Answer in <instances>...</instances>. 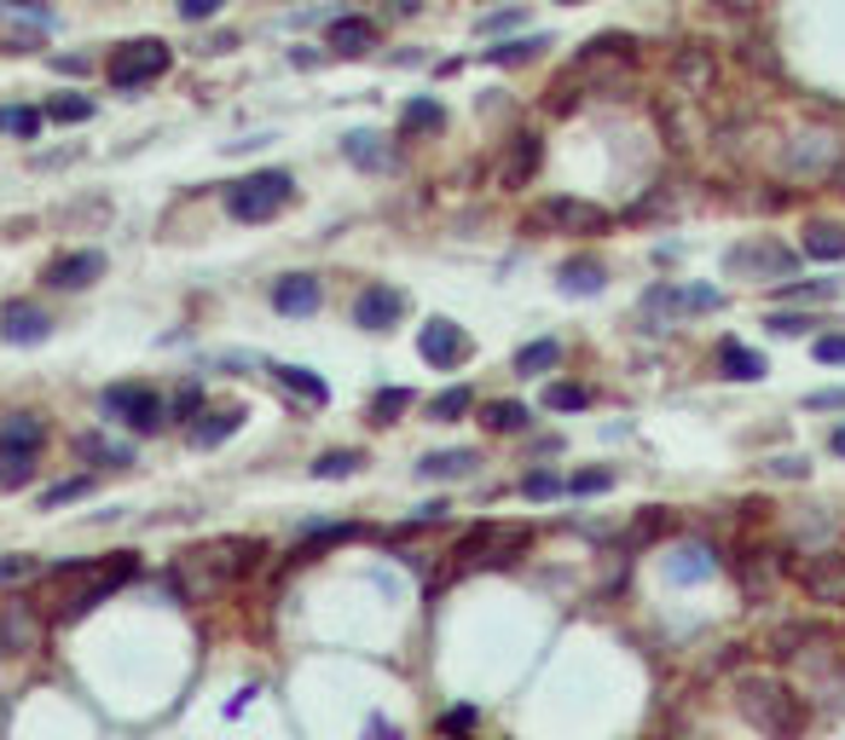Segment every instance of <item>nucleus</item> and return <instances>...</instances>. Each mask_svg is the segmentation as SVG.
Returning a JSON list of instances; mask_svg holds the SVG:
<instances>
[{"label": "nucleus", "mask_w": 845, "mask_h": 740, "mask_svg": "<svg viewBox=\"0 0 845 740\" xmlns=\"http://www.w3.org/2000/svg\"><path fill=\"white\" fill-rule=\"evenodd\" d=\"M42 440H47V423L30 417V411H12L0 423V458H42Z\"/></svg>", "instance_id": "obj_17"}, {"label": "nucleus", "mask_w": 845, "mask_h": 740, "mask_svg": "<svg viewBox=\"0 0 845 740\" xmlns=\"http://www.w3.org/2000/svg\"><path fill=\"white\" fill-rule=\"evenodd\" d=\"M817 365H845V336H817Z\"/></svg>", "instance_id": "obj_47"}, {"label": "nucleus", "mask_w": 845, "mask_h": 740, "mask_svg": "<svg viewBox=\"0 0 845 740\" xmlns=\"http://www.w3.org/2000/svg\"><path fill=\"white\" fill-rule=\"evenodd\" d=\"M406 405H412V388H382V394L371 400V423H394Z\"/></svg>", "instance_id": "obj_39"}, {"label": "nucleus", "mask_w": 845, "mask_h": 740, "mask_svg": "<svg viewBox=\"0 0 845 740\" xmlns=\"http://www.w3.org/2000/svg\"><path fill=\"white\" fill-rule=\"evenodd\" d=\"M0 128L18 134V139H35L42 134V111H30V105H12V111H0Z\"/></svg>", "instance_id": "obj_40"}, {"label": "nucleus", "mask_w": 845, "mask_h": 740, "mask_svg": "<svg viewBox=\"0 0 845 740\" xmlns=\"http://www.w3.org/2000/svg\"><path fill=\"white\" fill-rule=\"evenodd\" d=\"M325 41H331L336 58H359V53L377 47V24H371V18H336Z\"/></svg>", "instance_id": "obj_22"}, {"label": "nucleus", "mask_w": 845, "mask_h": 740, "mask_svg": "<svg viewBox=\"0 0 845 740\" xmlns=\"http://www.w3.org/2000/svg\"><path fill=\"white\" fill-rule=\"evenodd\" d=\"M366 740H400V729L382 724V717H371V724H366Z\"/></svg>", "instance_id": "obj_55"}, {"label": "nucleus", "mask_w": 845, "mask_h": 740, "mask_svg": "<svg viewBox=\"0 0 845 740\" xmlns=\"http://www.w3.org/2000/svg\"><path fill=\"white\" fill-rule=\"evenodd\" d=\"M475 724H481V712H475V706H458V712H447V717H440V729H447L452 740H464Z\"/></svg>", "instance_id": "obj_45"}, {"label": "nucleus", "mask_w": 845, "mask_h": 740, "mask_svg": "<svg viewBox=\"0 0 845 740\" xmlns=\"http://www.w3.org/2000/svg\"><path fill=\"white\" fill-rule=\"evenodd\" d=\"M660 527H667V516H660V509H649V516H643V521L632 527V539H626V544H649Z\"/></svg>", "instance_id": "obj_52"}, {"label": "nucleus", "mask_w": 845, "mask_h": 740, "mask_svg": "<svg viewBox=\"0 0 845 740\" xmlns=\"http://www.w3.org/2000/svg\"><path fill=\"white\" fill-rule=\"evenodd\" d=\"M342 151H348L359 169H382V162H389V151L377 146V134H348V139H342Z\"/></svg>", "instance_id": "obj_37"}, {"label": "nucleus", "mask_w": 845, "mask_h": 740, "mask_svg": "<svg viewBox=\"0 0 845 740\" xmlns=\"http://www.w3.org/2000/svg\"><path fill=\"white\" fill-rule=\"evenodd\" d=\"M510 24H521V7H505V12L481 18V35H493V30H510Z\"/></svg>", "instance_id": "obj_54"}, {"label": "nucleus", "mask_w": 845, "mask_h": 740, "mask_svg": "<svg viewBox=\"0 0 845 740\" xmlns=\"http://www.w3.org/2000/svg\"><path fill=\"white\" fill-rule=\"evenodd\" d=\"M197 405H204V388H197V382H186V388H180V394H174V417H197Z\"/></svg>", "instance_id": "obj_50"}, {"label": "nucleus", "mask_w": 845, "mask_h": 740, "mask_svg": "<svg viewBox=\"0 0 845 740\" xmlns=\"http://www.w3.org/2000/svg\"><path fill=\"white\" fill-rule=\"evenodd\" d=\"M417 354L429 359L435 370H458L470 354H475V342L464 336V324H452V319H435V324H422V336H417Z\"/></svg>", "instance_id": "obj_9"}, {"label": "nucleus", "mask_w": 845, "mask_h": 740, "mask_svg": "<svg viewBox=\"0 0 845 740\" xmlns=\"http://www.w3.org/2000/svg\"><path fill=\"white\" fill-rule=\"evenodd\" d=\"M556 284H562V296H597L602 290V266L597 261H568L556 273Z\"/></svg>", "instance_id": "obj_30"}, {"label": "nucleus", "mask_w": 845, "mask_h": 740, "mask_svg": "<svg viewBox=\"0 0 845 740\" xmlns=\"http://www.w3.org/2000/svg\"><path fill=\"white\" fill-rule=\"evenodd\" d=\"M99 273H105V255H99V250H70V255H58L47 266V284H53V290H88Z\"/></svg>", "instance_id": "obj_18"}, {"label": "nucleus", "mask_w": 845, "mask_h": 740, "mask_svg": "<svg viewBox=\"0 0 845 740\" xmlns=\"http://www.w3.org/2000/svg\"><path fill=\"white\" fill-rule=\"evenodd\" d=\"M105 417L128 423L134 435H157V428H163V417H169V405H163V394H157V388H146V382H116V388H105Z\"/></svg>", "instance_id": "obj_6"}, {"label": "nucleus", "mask_w": 845, "mask_h": 740, "mask_svg": "<svg viewBox=\"0 0 845 740\" xmlns=\"http://www.w3.org/2000/svg\"><path fill=\"white\" fill-rule=\"evenodd\" d=\"M718 370L730 382H764V354H753V347H741V342H718Z\"/></svg>", "instance_id": "obj_24"}, {"label": "nucleus", "mask_w": 845, "mask_h": 740, "mask_svg": "<svg viewBox=\"0 0 845 740\" xmlns=\"http://www.w3.org/2000/svg\"><path fill=\"white\" fill-rule=\"evenodd\" d=\"M47 116H53V122H88V116H93V105H88L82 93H58L53 105H47Z\"/></svg>", "instance_id": "obj_41"}, {"label": "nucleus", "mask_w": 845, "mask_h": 740, "mask_svg": "<svg viewBox=\"0 0 845 740\" xmlns=\"http://www.w3.org/2000/svg\"><path fill=\"white\" fill-rule=\"evenodd\" d=\"M290 203H296V180L285 169H261L250 180L227 185V215L232 220H273V215H285Z\"/></svg>", "instance_id": "obj_2"}, {"label": "nucleus", "mask_w": 845, "mask_h": 740, "mask_svg": "<svg viewBox=\"0 0 845 740\" xmlns=\"http://www.w3.org/2000/svg\"><path fill=\"white\" fill-rule=\"evenodd\" d=\"M35 475V458H0V486H24Z\"/></svg>", "instance_id": "obj_46"}, {"label": "nucleus", "mask_w": 845, "mask_h": 740, "mask_svg": "<svg viewBox=\"0 0 845 740\" xmlns=\"http://www.w3.org/2000/svg\"><path fill=\"white\" fill-rule=\"evenodd\" d=\"M47 331H53V319L35 301H7V307H0V342L35 347V342H47Z\"/></svg>", "instance_id": "obj_13"}, {"label": "nucleus", "mask_w": 845, "mask_h": 740, "mask_svg": "<svg viewBox=\"0 0 845 740\" xmlns=\"http://www.w3.org/2000/svg\"><path fill=\"white\" fill-rule=\"evenodd\" d=\"M359 451H325V458L313 463V481H348V475H359Z\"/></svg>", "instance_id": "obj_34"}, {"label": "nucleus", "mask_w": 845, "mask_h": 740, "mask_svg": "<svg viewBox=\"0 0 845 740\" xmlns=\"http://www.w3.org/2000/svg\"><path fill=\"white\" fill-rule=\"evenodd\" d=\"M724 266H730V273H741V278H788L794 266H799V255L764 238V243H736Z\"/></svg>", "instance_id": "obj_10"}, {"label": "nucleus", "mask_w": 845, "mask_h": 740, "mask_svg": "<svg viewBox=\"0 0 845 740\" xmlns=\"http://www.w3.org/2000/svg\"><path fill=\"white\" fill-rule=\"evenodd\" d=\"M440 122H447V111L435 105V99H412L406 111H400V139H417V134H435Z\"/></svg>", "instance_id": "obj_28"}, {"label": "nucleus", "mask_w": 845, "mask_h": 740, "mask_svg": "<svg viewBox=\"0 0 845 740\" xmlns=\"http://www.w3.org/2000/svg\"><path fill=\"white\" fill-rule=\"evenodd\" d=\"M475 451H464V446H452V451H429V458L417 463V481H464V475H475Z\"/></svg>", "instance_id": "obj_23"}, {"label": "nucleus", "mask_w": 845, "mask_h": 740, "mask_svg": "<svg viewBox=\"0 0 845 740\" xmlns=\"http://www.w3.org/2000/svg\"><path fill=\"white\" fill-rule=\"evenodd\" d=\"M672 76H678V88L690 93V99H707L718 88V58H713V47H678Z\"/></svg>", "instance_id": "obj_14"}, {"label": "nucleus", "mask_w": 845, "mask_h": 740, "mask_svg": "<svg viewBox=\"0 0 845 740\" xmlns=\"http://www.w3.org/2000/svg\"><path fill=\"white\" fill-rule=\"evenodd\" d=\"M273 377H278V388L285 394H296L301 405H325L331 400V388L313 377V370H301V365H273Z\"/></svg>", "instance_id": "obj_25"}, {"label": "nucleus", "mask_w": 845, "mask_h": 740, "mask_svg": "<svg viewBox=\"0 0 845 740\" xmlns=\"http://www.w3.org/2000/svg\"><path fill=\"white\" fill-rule=\"evenodd\" d=\"M533 226L539 232H602L609 226V209H597L586 197H545L533 209Z\"/></svg>", "instance_id": "obj_7"}, {"label": "nucleus", "mask_w": 845, "mask_h": 740, "mask_svg": "<svg viewBox=\"0 0 845 740\" xmlns=\"http://www.w3.org/2000/svg\"><path fill=\"white\" fill-rule=\"evenodd\" d=\"M528 544H533L528 527H516V521H487V527L464 532L452 555H458L464 567H505V562H516V555H528Z\"/></svg>", "instance_id": "obj_4"}, {"label": "nucleus", "mask_w": 845, "mask_h": 740, "mask_svg": "<svg viewBox=\"0 0 845 740\" xmlns=\"http://www.w3.org/2000/svg\"><path fill=\"white\" fill-rule=\"evenodd\" d=\"M799 250L811 255V261H845V232H840V226H829V220H822V226H805V243H799Z\"/></svg>", "instance_id": "obj_27"}, {"label": "nucleus", "mask_w": 845, "mask_h": 740, "mask_svg": "<svg viewBox=\"0 0 845 740\" xmlns=\"http://www.w3.org/2000/svg\"><path fill=\"white\" fill-rule=\"evenodd\" d=\"M244 417H250L244 405H220V411H209V417H197V423L186 428V440L209 451V446H220V440H232L238 428H244Z\"/></svg>", "instance_id": "obj_20"}, {"label": "nucleus", "mask_w": 845, "mask_h": 740, "mask_svg": "<svg viewBox=\"0 0 845 740\" xmlns=\"http://www.w3.org/2000/svg\"><path fill=\"white\" fill-rule=\"evenodd\" d=\"M134 573H139V562H134V555H116V562H93V567H88V585L70 596L65 620H82V613H88V608H99V602H105L111 590H123V585L134 579Z\"/></svg>", "instance_id": "obj_8"}, {"label": "nucleus", "mask_w": 845, "mask_h": 740, "mask_svg": "<svg viewBox=\"0 0 845 740\" xmlns=\"http://www.w3.org/2000/svg\"><path fill=\"white\" fill-rule=\"evenodd\" d=\"M400 313H406V296L389 290V284H366L359 301H354V324H359V331H389Z\"/></svg>", "instance_id": "obj_15"}, {"label": "nucleus", "mask_w": 845, "mask_h": 740, "mask_svg": "<svg viewBox=\"0 0 845 740\" xmlns=\"http://www.w3.org/2000/svg\"><path fill=\"white\" fill-rule=\"evenodd\" d=\"M539 157H545V139H539V134H516L505 169H498V185H510V192H516V185H528L539 174Z\"/></svg>", "instance_id": "obj_19"}, {"label": "nucleus", "mask_w": 845, "mask_h": 740, "mask_svg": "<svg viewBox=\"0 0 845 740\" xmlns=\"http://www.w3.org/2000/svg\"><path fill=\"white\" fill-rule=\"evenodd\" d=\"M713 573H718V550H707V544H683L667 562L672 585H701V579H713Z\"/></svg>", "instance_id": "obj_21"}, {"label": "nucleus", "mask_w": 845, "mask_h": 740, "mask_svg": "<svg viewBox=\"0 0 845 740\" xmlns=\"http://www.w3.org/2000/svg\"><path fill=\"white\" fill-rule=\"evenodd\" d=\"M632 65H637V41L609 30V35L586 41V53L568 65V81H586V88H620V76H632Z\"/></svg>", "instance_id": "obj_3"}, {"label": "nucleus", "mask_w": 845, "mask_h": 740, "mask_svg": "<svg viewBox=\"0 0 845 740\" xmlns=\"http://www.w3.org/2000/svg\"><path fill=\"white\" fill-rule=\"evenodd\" d=\"M764 324H771L776 336H805V331H811V319H799V313H771Z\"/></svg>", "instance_id": "obj_49"}, {"label": "nucleus", "mask_w": 845, "mask_h": 740, "mask_svg": "<svg viewBox=\"0 0 845 740\" xmlns=\"http://www.w3.org/2000/svg\"><path fill=\"white\" fill-rule=\"evenodd\" d=\"M805 405L811 411H845V388H822V394H811Z\"/></svg>", "instance_id": "obj_53"}, {"label": "nucleus", "mask_w": 845, "mask_h": 740, "mask_svg": "<svg viewBox=\"0 0 845 740\" xmlns=\"http://www.w3.org/2000/svg\"><path fill=\"white\" fill-rule=\"evenodd\" d=\"M319 301H325V290H319V278L313 273H290V278H278L273 284V307L285 319H308L319 313Z\"/></svg>", "instance_id": "obj_16"}, {"label": "nucleus", "mask_w": 845, "mask_h": 740, "mask_svg": "<svg viewBox=\"0 0 845 740\" xmlns=\"http://www.w3.org/2000/svg\"><path fill=\"white\" fill-rule=\"evenodd\" d=\"M649 313H667V319H683V313H718L724 296L713 290V284H690V290H672V284H660V290H649Z\"/></svg>", "instance_id": "obj_12"}, {"label": "nucleus", "mask_w": 845, "mask_h": 740, "mask_svg": "<svg viewBox=\"0 0 845 740\" xmlns=\"http://www.w3.org/2000/svg\"><path fill=\"white\" fill-rule=\"evenodd\" d=\"M88 492H93V475L58 481V486H47V492H42V509H65V504H76V498H88Z\"/></svg>", "instance_id": "obj_38"}, {"label": "nucleus", "mask_w": 845, "mask_h": 740, "mask_svg": "<svg viewBox=\"0 0 845 740\" xmlns=\"http://www.w3.org/2000/svg\"><path fill=\"white\" fill-rule=\"evenodd\" d=\"M829 185H834V192L845 197V151H840V162H834V174H829Z\"/></svg>", "instance_id": "obj_56"}, {"label": "nucleus", "mask_w": 845, "mask_h": 740, "mask_svg": "<svg viewBox=\"0 0 845 740\" xmlns=\"http://www.w3.org/2000/svg\"><path fill=\"white\" fill-rule=\"evenodd\" d=\"M521 492H528L533 504H545V498H562V475H551V469H533V475L521 481Z\"/></svg>", "instance_id": "obj_44"}, {"label": "nucleus", "mask_w": 845, "mask_h": 740, "mask_svg": "<svg viewBox=\"0 0 845 740\" xmlns=\"http://www.w3.org/2000/svg\"><path fill=\"white\" fill-rule=\"evenodd\" d=\"M771 475H782V481H805V475H811V463H805V458H771Z\"/></svg>", "instance_id": "obj_51"}, {"label": "nucleus", "mask_w": 845, "mask_h": 740, "mask_svg": "<svg viewBox=\"0 0 845 740\" xmlns=\"http://www.w3.org/2000/svg\"><path fill=\"white\" fill-rule=\"evenodd\" d=\"M609 486H614V469H579V475L562 481L568 498H597V492H609Z\"/></svg>", "instance_id": "obj_35"}, {"label": "nucleus", "mask_w": 845, "mask_h": 740, "mask_svg": "<svg viewBox=\"0 0 845 740\" xmlns=\"http://www.w3.org/2000/svg\"><path fill=\"white\" fill-rule=\"evenodd\" d=\"M551 47V35H521V41H505V47H487V53H481V58H487V65H528V58H539V53H545Z\"/></svg>", "instance_id": "obj_29"}, {"label": "nucleus", "mask_w": 845, "mask_h": 740, "mask_svg": "<svg viewBox=\"0 0 845 740\" xmlns=\"http://www.w3.org/2000/svg\"><path fill=\"white\" fill-rule=\"evenodd\" d=\"M562 365V342H528V347H521V354H516V370H521V377H545V370H556Z\"/></svg>", "instance_id": "obj_31"}, {"label": "nucleus", "mask_w": 845, "mask_h": 740, "mask_svg": "<svg viewBox=\"0 0 845 740\" xmlns=\"http://www.w3.org/2000/svg\"><path fill=\"white\" fill-rule=\"evenodd\" d=\"M591 405V388H579V382H551L545 388V411H586Z\"/></svg>", "instance_id": "obj_36"}, {"label": "nucleus", "mask_w": 845, "mask_h": 740, "mask_svg": "<svg viewBox=\"0 0 845 740\" xmlns=\"http://www.w3.org/2000/svg\"><path fill=\"white\" fill-rule=\"evenodd\" d=\"M174 65V53H169V41H128V47H116L111 53V65H105V76H111V88L116 93H134V88H146V81H157Z\"/></svg>", "instance_id": "obj_5"}, {"label": "nucleus", "mask_w": 845, "mask_h": 740, "mask_svg": "<svg viewBox=\"0 0 845 740\" xmlns=\"http://www.w3.org/2000/svg\"><path fill=\"white\" fill-rule=\"evenodd\" d=\"M35 573H42L35 555H0V585H24V579H35Z\"/></svg>", "instance_id": "obj_43"}, {"label": "nucleus", "mask_w": 845, "mask_h": 740, "mask_svg": "<svg viewBox=\"0 0 845 740\" xmlns=\"http://www.w3.org/2000/svg\"><path fill=\"white\" fill-rule=\"evenodd\" d=\"M799 585L811 590V602L822 608H845V550H822L799 567Z\"/></svg>", "instance_id": "obj_11"}, {"label": "nucleus", "mask_w": 845, "mask_h": 740, "mask_svg": "<svg viewBox=\"0 0 845 740\" xmlns=\"http://www.w3.org/2000/svg\"><path fill=\"white\" fill-rule=\"evenodd\" d=\"M736 706L759 735H771V740H794L805 729V701L788 683H776V677H748V683L736 689Z\"/></svg>", "instance_id": "obj_1"}, {"label": "nucleus", "mask_w": 845, "mask_h": 740, "mask_svg": "<svg viewBox=\"0 0 845 740\" xmlns=\"http://www.w3.org/2000/svg\"><path fill=\"white\" fill-rule=\"evenodd\" d=\"M562 7H586V0H562Z\"/></svg>", "instance_id": "obj_58"}, {"label": "nucleus", "mask_w": 845, "mask_h": 740, "mask_svg": "<svg viewBox=\"0 0 845 740\" xmlns=\"http://www.w3.org/2000/svg\"><path fill=\"white\" fill-rule=\"evenodd\" d=\"M220 7H227V0H180V18H186V24H204Z\"/></svg>", "instance_id": "obj_48"}, {"label": "nucleus", "mask_w": 845, "mask_h": 740, "mask_svg": "<svg viewBox=\"0 0 845 740\" xmlns=\"http://www.w3.org/2000/svg\"><path fill=\"white\" fill-rule=\"evenodd\" d=\"M481 423H487L493 435H521V428H533V411L521 400H487L481 405Z\"/></svg>", "instance_id": "obj_26"}, {"label": "nucleus", "mask_w": 845, "mask_h": 740, "mask_svg": "<svg viewBox=\"0 0 845 740\" xmlns=\"http://www.w3.org/2000/svg\"><path fill=\"white\" fill-rule=\"evenodd\" d=\"M470 411H475V388H464V382L447 388L440 400H429V417L435 423H458V417H470Z\"/></svg>", "instance_id": "obj_32"}, {"label": "nucleus", "mask_w": 845, "mask_h": 740, "mask_svg": "<svg viewBox=\"0 0 845 740\" xmlns=\"http://www.w3.org/2000/svg\"><path fill=\"white\" fill-rule=\"evenodd\" d=\"M82 458H105L111 469H128V463H134V451H128V446H111V440H99V435H88V440H82Z\"/></svg>", "instance_id": "obj_42"}, {"label": "nucleus", "mask_w": 845, "mask_h": 740, "mask_svg": "<svg viewBox=\"0 0 845 740\" xmlns=\"http://www.w3.org/2000/svg\"><path fill=\"white\" fill-rule=\"evenodd\" d=\"M776 296H782V301H799V307H817V301H834V296H840V278H805V284H782Z\"/></svg>", "instance_id": "obj_33"}, {"label": "nucleus", "mask_w": 845, "mask_h": 740, "mask_svg": "<svg viewBox=\"0 0 845 740\" xmlns=\"http://www.w3.org/2000/svg\"><path fill=\"white\" fill-rule=\"evenodd\" d=\"M834 451H840V458H845V428H834V440H829Z\"/></svg>", "instance_id": "obj_57"}]
</instances>
